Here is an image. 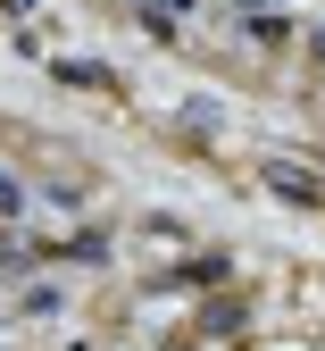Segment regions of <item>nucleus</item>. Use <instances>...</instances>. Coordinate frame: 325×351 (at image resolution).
<instances>
[{"instance_id": "nucleus-1", "label": "nucleus", "mask_w": 325, "mask_h": 351, "mask_svg": "<svg viewBox=\"0 0 325 351\" xmlns=\"http://www.w3.org/2000/svg\"><path fill=\"white\" fill-rule=\"evenodd\" d=\"M59 310H67V285H59V276H25V285H17V318H25V326H51Z\"/></svg>"}, {"instance_id": "nucleus-2", "label": "nucleus", "mask_w": 325, "mask_h": 351, "mask_svg": "<svg viewBox=\"0 0 325 351\" xmlns=\"http://www.w3.org/2000/svg\"><path fill=\"white\" fill-rule=\"evenodd\" d=\"M267 193H284V201H300V209H325V184L300 176L292 159H267Z\"/></svg>"}, {"instance_id": "nucleus-3", "label": "nucleus", "mask_w": 325, "mask_h": 351, "mask_svg": "<svg viewBox=\"0 0 325 351\" xmlns=\"http://www.w3.org/2000/svg\"><path fill=\"white\" fill-rule=\"evenodd\" d=\"M109 251H117V243H109L101 226H83V234H67V243H51L42 259H75V268H109Z\"/></svg>"}, {"instance_id": "nucleus-4", "label": "nucleus", "mask_w": 325, "mask_h": 351, "mask_svg": "<svg viewBox=\"0 0 325 351\" xmlns=\"http://www.w3.org/2000/svg\"><path fill=\"white\" fill-rule=\"evenodd\" d=\"M51 75L67 84V93H117V67H101V59H59Z\"/></svg>"}, {"instance_id": "nucleus-5", "label": "nucleus", "mask_w": 325, "mask_h": 351, "mask_svg": "<svg viewBox=\"0 0 325 351\" xmlns=\"http://www.w3.org/2000/svg\"><path fill=\"white\" fill-rule=\"evenodd\" d=\"M34 201H42V193L25 184V176H17V167H0V226H25Z\"/></svg>"}, {"instance_id": "nucleus-6", "label": "nucleus", "mask_w": 325, "mask_h": 351, "mask_svg": "<svg viewBox=\"0 0 325 351\" xmlns=\"http://www.w3.org/2000/svg\"><path fill=\"white\" fill-rule=\"evenodd\" d=\"M242 34L259 42V51H284V42H292V17H284V9H250V17H242Z\"/></svg>"}, {"instance_id": "nucleus-7", "label": "nucleus", "mask_w": 325, "mask_h": 351, "mask_svg": "<svg viewBox=\"0 0 325 351\" xmlns=\"http://www.w3.org/2000/svg\"><path fill=\"white\" fill-rule=\"evenodd\" d=\"M34 193H42V201H51V209H67V217L83 209V184H67V176H51V184H34Z\"/></svg>"}, {"instance_id": "nucleus-8", "label": "nucleus", "mask_w": 325, "mask_h": 351, "mask_svg": "<svg viewBox=\"0 0 325 351\" xmlns=\"http://www.w3.org/2000/svg\"><path fill=\"white\" fill-rule=\"evenodd\" d=\"M234 9H242V17H250V9H267V0H234Z\"/></svg>"}, {"instance_id": "nucleus-9", "label": "nucleus", "mask_w": 325, "mask_h": 351, "mask_svg": "<svg viewBox=\"0 0 325 351\" xmlns=\"http://www.w3.org/2000/svg\"><path fill=\"white\" fill-rule=\"evenodd\" d=\"M167 9H192V0H167Z\"/></svg>"}]
</instances>
